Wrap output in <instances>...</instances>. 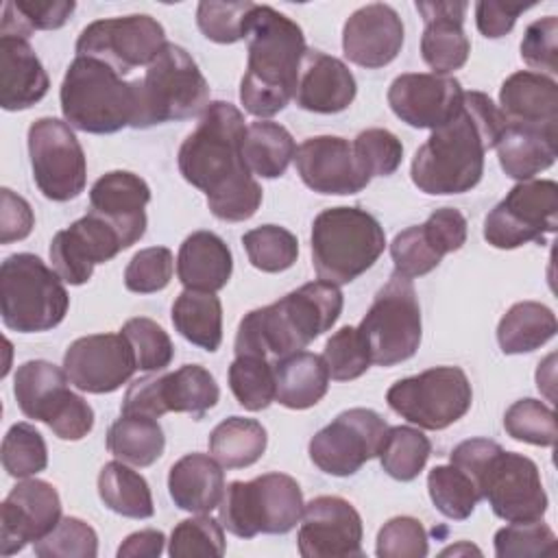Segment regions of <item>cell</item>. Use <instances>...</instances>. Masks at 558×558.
I'll return each mask as SVG.
<instances>
[{
	"mask_svg": "<svg viewBox=\"0 0 558 558\" xmlns=\"http://www.w3.org/2000/svg\"><path fill=\"white\" fill-rule=\"evenodd\" d=\"M403 46V22L384 2H373L353 11L342 28L344 57L366 70H377L397 59Z\"/></svg>",
	"mask_w": 558,
	"mask_h": 558,
	"instance_id": "484cf974",
	"label": "cell"
},
{
	"mask_svg": "<svg viewBox=\"0 0 558 558\" xmlns=\"http://www.w3.org/2000/svg\"><path fill=\"white\" fill-rule=\"evenodd\" d=\"M556 314L538 301L514 303L497 325V342L506 355L541 349L556 336Z\"/></svg>",
	"mask_w": 558,
	"mask_h": 558,
	"instance_id": "d590c367",
	"label": "cell"
},
{
	"mask_svg": "<svg viewBox=\"0 0 558 558\" xmlns=\"http://www.w3.org/2000/svg\"><path fill=\"white\" fill-rule=\"evenodd\" d=\"M63 371L81 392L107 395L126 384L137 364L122 333H92L76 338L65 349Z\"/></svg>",
	"mask_w": 558,
	"mask_h": 558,
	"instance_id": "d6986e66",
	"label": "cell"
},
{
	"mask_svg": "<svg viewBox=\"0 0 558 558\" xmlns=\"http://www.w3.org/2000/svg\"><path fill=\"white\" fill-rule=\"evenodd\" d=\"M296 144L290 131L272 120H257L246 126L242 155L248 170L262 179L281 177L294 159Z\"/></svg>",
	"mask_w": 558,
	"mask_h": 558,
	"instance_id": "74e56055",
	"label": "cell"
},
{
	"mask_svg": "<svg viewBox=\"0 0 558 558\" xmlns=\"http://www.w3.org/2000/svg\"><path fill=\"white\" fill-rule=\"evenodd\" d=\"M303 506V493L294 477L264 473L248 482L235 480L225 486L218 521L238 538L286 534L301 521Z\"/></svg>",
	"mask_w": 558,
	"mask_h": 558,
	"instance_id": "30bf717a",
	"label": "cell"
},
{
	"mask_svg": "<svg viewBox=\"0 0 558 558\" xmlns=\"http://www.w3.org/2000/svg\"><path fill=\"white\" fill-rule=\"evenodd\" d=\"M427 493L436 510L453 521L469 519L482 499L471 475L451 462L438 464L427 473Z\"/></svg>",
	"mask_w": 558,
	"mask_h": 558,
	"instance_id": "7bdbcfd3",
	"label": "cell"
},
{
	"mask_svg": "<svg viewBox=\"0 0 558 558\" xmlns=\"http://www.w3.org/2000/svg\"><path fill=\"white\" fill-rule=\"evenodd\" d=\"M362 517L342 497L320 495L303 506L296 534L303 558H353L362 556Z\"/></svg>",
	"mask_w": 558,
	"mask_h": 558,
	"instance_id": "ffe728a7",
	"label": "cell"
},
{
	"mask_svg": "<svg viewBox=\"0 0 558 558\" xmlns=\"http://www.w3.org/2000/svg\"><path fill=\"white\" fill-rule=\"evenodd\" d=\"M220 399L214 375L201 364H185L174 373L148 375L133 381L122 399V414L159 418L166 412H187L203 418Z\"/></svg>",
	"mask_w": 558,
	"mask_h": 558,
	"instance_id": "2e32d148",
	"label": "cell"
},
{
	"mask_svg": "<svg viewBox=\"0 0 558 558\" xmlns=\"http://www.w3.org/2000/svg\"><path fill=\"white\" fill-rule=\"evenodd\" d=\"M255 2H214L205 0L196 7V24L201 33L216 44H235L244 39L246 15Z\"/></svg>",
	"mask_w": 558,
	"mask_h": 558,
	"instance_id": "11a10c76",
	"label": "cell"
},
{
	"mask_svg": "<svg viewBox=\"0 0 558 558\" xmlns=\"http://www.w3.org/2000/svg\"><path fill=\"white\" fill-rule=\"evenodd\" d=\"M98 495L116 514L129 519H150L155 514L148 482L122 460H111L100 469Z\"/></svg>",
	"mask_w": 558,
	"mask_h": 558,
	"instance_id": "ab89813d",
	"label": "cell"
},
{
	"mask_svg": "<svg viewBox=\"0 0 558 558\" xmlns=\"http://www.w3.org/2000/svg\"><path fill=\"white\" fill-rule=\"evenodd\" d=\"M344 299L338 286L310 281L279 301L251 310L238 325L235 355H259L272 364L303 351L320 333L331 329Z\"/></svg>",
	"mask_w": 558,
	"mask_h": 558,
	"instance_id": "277c9868",
	"label": "cell"
},
{
	"mask_svg": "<svg viewBox=\"0 0 558 558\" xmlns=\"http://www.w3.org/2000/svg\"><path fill=\"white\" fill-rule=\"evenodd\" d=\"M353 150L364 168V172L373 177L392 174L403 159L401 140L386 129H366L353 140Z\"/></svg>",
	"mask_w": 558,
	"mask_h": 558,
	"instance_id": "6f0895ef",
	"label": "cell"
},
{
	"mask_svg": "<svg viewBox=\"0 0 558 558\" xmlns=\"http://www.w3.org/2000/svg\"><path fill=\"white\" fill-rule=\"evenodd\" d=\"M466 2H416V11L423 15L425 28L421 35V57L434 70V74L449 76L460 70L471 52V41L462 28Z\"/></svg>",
	"mask_w": 558,
	"mask_h": 558,
	"instance_id": "83f0119b",
	"label": "cell"
},
{
	"mask_svg": "<svg viewBox=\"0 0 558 558\" xmlns=\"http://www.w3.org/2000/svg\"><path fill=\"white\" fill-rule=\"evenodd\" d=\"M294 166L301 181L318 194H357L371 183L353 142L336 135L307 137L294 153Z\"/></svg>",
	"mask_w": 558,
	"mask_h": 558,
	"instance_id": "cb8c5ba5",
	"label": "cell"
},
{
	"mask_svg": "<svg viewBox=\"0 0 558 558\" xmlns=\"http://www.w3.org/2000/svg\"><path fill=\"white\" fill-rule=\"evenodd\" d=\"M166 447V436L157 418L122 414L107 432V449L118 460L133 466L155 464Z\"/></svg>",
	"mask_w": 558,
	"mask_h": 558,
	"instance_id": "60d3db41",
	"label": "cell"
},
{
	"mask_svg": "<svg viewBox=\"0 0 558 558\" xmlns=\"http://www.w3.org/2000/svg\"><path fill=\"white\" fill-rule=\"evenodd\" d=\"M384 248V227L366 209L329 207L312 222V264L320 281L351 283L379 259Z\"/></svg>",
	"mask_w": 558,
	"mask_h": 558,
	"instance_id": "52a82bcc",
	"label": "cell"
},
{
	"mask_svg": "<svg viewBox=\"0 0 558 558\" xmlns=\"http://www.w3.org/2000/svg\"><path fill=\"white\" fill-rule=\"evenodd\" d=\"M148 201V183L126 170H111L102 174L89 190V211L105 218L122 235L126 248L146 233Z\"/></svg>",
	"mask_w": 558,
	"mask_h": 558,
	"instance_id": "4316f807",
	"label": "cell"
},
{
	"mask_svg": "<svg viewBox=\"0 0 558 558\" xmlns=\"http://www.w3.org/2000/svg\"><path fill=\"white\" fill-rule=\"evenodd\" d=\"M28 157L39 192L57 203L85 190L87 161L72 126L59 118H39L28 126Z\"/></svg>",
	"mask_w": 558,
	"mask_h": 558,
	"instance_id": "9a60e30c",
	"label": "cell"
},
{
	"mask_svg": "<svg viewBox=\"0 0 558 558\" xmlns=\"http://www.w3.org/2000/svg\"><path fill=\"white\" fill-rule=\"evenodd\" d=\"M442 556H449V554H453V556H458V554H482L477 547H473V545H469V543H458V545H451V547H447V549H442L440 551Z\"/></svg>",
	"mask_w": 558,
	"mask_h": 558,
	"instance_id": "e7e4bbea",
	"label": "cell"
},
{
	"mask_svg": "<svg viewBox=\"0 0 558 558\" xmlns=\"http://www.w3.org/2000/svg\"><path fill=\"white\" fill-rule=\"evenodd\" d=\"M268 445L266 429L255 418L229 416L209 434V453L222 469H244L255 464Z\"/></svg>",
	"mask_w": 558,
	"mask_h": 558,
	"instance_id": "f35d334b",
	"label": "cell"
},
{
	"mask_svg": "<svg viewBox=\"0 0 558 558\" xmlns=\"http://www.w3.org/2000/svg\"><path fill=\"white\" fill-rule=\"evenodd\" d=\"M74 9V0H9L2 7L0 35L28 39L33 31L61 28Z\"/></svg>",
	"mask_w": 558,
	"mask_h": 558,
	"instance_id": "ee69618b",
	"label": "cell"
},
{
	"mask_svg": "<svg viewBox=\"0 0 558 558\" xmlns=\"http://www.w3.org/2000/svg\"><path fill=\"white\" fill-rule=\"evenodd\" d=\"M133 83L137 94L133 129L187 120L209 105V85L203 72L192 54L177 44H166L146 65V74Z\"/></svg>",
	"mask_w": 558,
	"mask_h": 558,
	"instance_id": "ba28073f",
	"label": "cell"
},
{
	"mask_svg": "<svg viewBox=\"0 0 558 558\" xmlns=\"http://www.w3.org/2000/svg\"><path fill=\"white\" fill-rule=\"evenodd\" d=\"M0 242L11 244L17 240H24L31 235L35 227V216L31 205L17 196L13 190L2 187L0 190Z\"/></svg>",
	"mask_w": 558,
	"mask_h": 558,
	"instance_id": "94428289",
	"label": "cell"
},
{
	"mask_svg": "<svg viewBox=\"0 0 558 558\" xmlns=\"http://www.w3.org/2000/svg\"><path fill=\"white\" fill-rule=\"evenodd\" d=\"M357 94L353 72L336 57L307 50L301 63L294 100L312 113H340Z\"/></svg>",
	"mask_w": 558,
	"mask_h": 558,
	"instance_id": "f1b7e54d",
	"label": "cell"
},
{
	"mask_svg": "<svg viewBox=\"0 0 558 558\" xmlns=\"http://www.w3.org/2000/svg\"><path fill=\"white\" fill-rule=\"evenodd\" d=\"M532 4H510L497 0H482L475 4V24L477 31L488 39H499L508 35L517 17L527 11Z\"/></svg>",
	"mask_w": 558,
	"mask_h": 558,
	"instance_id": "6125c7cd",
	"label": "cell"
},
{
	"mask_svg": "<svg viewBox=\"0 0 558 558\" xmlns=\"http://www.w3.org/2000/svg\"><path fill=\"white\" fill-rule=\"evenodd\" d=\"M39 558H96L98 534L78 517H61L57 527L33 543Z\"/></svg>",
	"mask_w": 558,
	"mask_h": 558,
	"instance_id": "f907efd6",
	"label": "cell"
},
{
	"mask_svg": "<svg viewBox=\"0 0 558 558\" xmlns=\"http://www.w3.org/2000/svg\"><path fill=\"white\" fill-rule=\"evenodd\" d=\"M122 235L98 214L87 211L68 229L54 233L50 242V262L54 272L70 286L89 281L94 266L113 259L124 251Z\"/></svg>",
	"mask_w": 558,
	"mask_h": 558,
	"instance_id": "7402d4cb",
	"label": "cell"
},
{
	"mask_svg": "<svg viewBox=\"0 0 558 558\" xmlns=\"http://www.w3.org/2000/svg\"><path fill=\"white\" fill-rule=\"evenodd\" d=\"M244 39L248 41V61L240 81V102L259 120L272 118L296 94L307 52L305 35L296 22L277 9L253 4L246 15Z\"/></svg>",
	"mask_w": 558,
	"mask_h": 558,
	"instance_id": "3957f363",
	"label": "cell"
},
{
	"mask_svg": "<svg viewBox=\"0 0 558 558\" xmlns=\"http://www.w3.org/2000/svg\"><path fill=\"white\" fill-rule=\"evenodd\" d=\"M244 135L242 111L231 102L214 100L179 148L181 177L205 192L209 211L225 222L248 220L262 205V187L242 155Z\"/></svg>",
	"mask_w": 558,
	"mask_h": 558,
	"instance_id": "6da1fadb",
	"label": "cell"
},
{
	"mask_svg": "<svg viewBox=\"0 0 558 558\" xmlns=\"http://www.w3.org/2000/svg\"><path fill=\"white\" fill-rule=\"evenodd\" d=\"M229 388L244 410H266L275 401V364L259 355H235L229 366Z\"/></svg>",
	"mask_w": 558,
	"mask_h": 558,
	"instance_id": "f6af8a7d",
	"label": "cell"
},
{
	"mask_svg": "<svg viewBox=\"0 0 558 558\" xmlns=\"http://www.w3.org/2000/svg\"><path fill=\"white\" fill-rule=\"evenodd\" d=\"M466 242V218L456 207H440L423 225L403 229L390 242L395 272L414 279L432 272L447 253Z\"/></svg>",
	"mask_w": 558,
	"mask_h": 558,
	"instance_id": "44dd1931",
	"label": "cell"
},
{
	"mask_svg": "<svg viewBox=\"0 0 558 558\" xmlns=\"http://www.w3.org/2000/svg\"><path fill=\"white\" fill-rule=\"evenodd\" d=\"M48 464L44 436L31 423H15L2 440V466L11 477L37 475Z\"/></svg>",
	"mask_w": 558,
	"mask_h": 558,
	"instance_id": "c3c4849f",
	"label": "cell"
},
{
	"mask_svg": "<svg viewBox=\"0 0 558 558\" xmlns=\"http://www.w3.org/2000/svg\"><path fill=\"white\" fill-rule=\"evenodd\" d=\"M68 384L63 368L46 360H28L15 371L13 395L24 416L46 423L61 440H81L94 427V410Z\"/></svg>",
	"mask_w": 558,
	"mask_h": 558,
	"instance_id": "8fae6325",
	"label": "cell"
},
{
	"mask_svg": "<svg viewBox=\"0 0 558 558\" xmlns=\"http://www.w3.org/2000/svg\"><path fill=\"white\" fill-rule=\"evenodd\" d=\"M61 521V499L57 488L37 477H24L11 488L0 510V554L11 556L28 543L50 534Z\"/></svg>",
	"mask_w": 558,
	"mask_h": 558,
	"instance_id": "603a6c76",
	"label": "cell"
},
{
	"mask_svg": "<svg viewBox=\"0 0 558 558\" xmlns=\"http://www.w3.org/2000/svg\"><path fill=\"white\" fill-rule=\"evenodd\" d=\"M166 44V31L155 17L133 13L87 24L76 39V57L105 61L122 76L148 65Z\"/></svg>",
	"mask_w": 558,
	"mask_h": 558,
	"instance_id": "e0dca14e",
	"label": "cell"
},
{
	"mask_svg": "<svg viewBox=\"0 0 558 558\" xmlns=\"http://www.w3.org/2000/svg\"><path fill=\"white\" fill-rule=\"evenodd\" d=\"M464 89L453 76L410 72L399 74L388 87L392 113L414 129H438L449 122L460 105Z\"/></svg>",
	"mask_w": 558,
	"mask_h": 558,
	"instance_id": "d4e9b609",
	"label": "cell"
},
{
	"mask_svg": "<svg viewBox=\"0 0 558 558\" xmlns=\"http://www.w3.org/2000/svg\"><path fill=\"white\" fill-rule=\"evenodd\" d=\"M386 401L401 418L423 429H445L469 412L473 390L462 368L434 366L395 381Z\"/></svg>",
	"mask_w": 558,
	"mask_h": 558,
	"instance_id": "4fadbf2b",
	"label": "cell"
},
{
	"mask_svg": "<svg viewBox=\"0 0 558 558\" xmlns=\"http://www.w3.org/2000/svg\"><path fill=\"white\" fill-rule=\"evenodd\" d=\"M174 272L172 251L166 246H148L137 251L124 268V286L137 294L163 290Z\"/></svg>",
	"mask_w": 558,
	"mask_h": 558,
	"instance_id": "9f6ffc18",
	"label": "cell"
},
{
	"mask_svg": "<svg viewBox=\"0 0 558 558\" xmlns=\"http://www.w3.org/2000/svg\"><path fill=\"white\" fill-rule=\"evenodd\" d=\"M386 429V421L375 410H344L312 436L310 460L327 475L349 477L377 458Z\"/></svg>",
	"mask_w": 558,
	"mask_h": 558,
	"instance_id": "ac0fdd59",
	"label": "cell"
},
{
	"mask_svg": "<svg viewBox=\"0 0 558 558\" xmlns=\"http://www.w3.org/2000/svg\"><path fill=\"white\" fill-rule=\"evenodd\" d=\"M323 360L329 368L331 379L351 381L362 377L371 366V355L355 327H340L325 344Z\"/></svg>",
	"mask_w": 558,
	"mask_h": 558,
	"instance_id": "db71d44e",
	"label": "cell"
},
{
	"mask_svg": "<svg viewBox=\"0 0 558 558\" xmlns=\"http://www.w3.org/2000/svg\"><path fill=\"white\" fill-rule=\"evenodd\" d=\"M50 78L26 37L0 35V105L4 111H22L39 102Z\"/></svg>",
	"mask_w": 558,
	"mask_h": 558,
	"instance_id": "f546056e",
	"label": "cell"
},
{
	"mask_svg": "<svg viewBox=\"0 0 558 558\" xmlns=\"http://www.w3.org/2000/svg\"><path fill=\"white\" fill-rule=\"evenodd\" d=\"M166 536L159 530H140L129 534L118 547V558H157L163 551Z\"/></svg>",
	"mask_w": 558,
	"mask_h": 558,
	"instance_id": "be15d7a7",
	"label": "cell"
},
{
	"mask_svg": "<svg viewBox=\"0 0 558 558\" xmlns=\"http://www.w3.org/2000/svg\"><path fill=\"white\" fill-rule=\"evenodd\" d=\"M172 325L187 342L214 353L222 342V303L216 292L185 288L172 303Z\"/></svg>",
	"mask_w": 558,
	"mask_h": 558,
	"instance_id": "8d00e7d4",
	"label": "cell"
},
{
	"mask_svg": "<svg viewBox=\"0 0 558 558\" xmlns=\"http://www.w3.org/2000/svg\"><path fill=\"white\" fill-rule=\"evenodd\" d=\"M251 266L262 272L288 270L299 257V242L292 231L279 225H262L242 235Z\"/></svg>",
	"mask_w": 558,
	"mask_h": 558,
	"instance_id": "bcb514c9",
	"label": "cell"
},
{
	"mask_svg": "<svg viewBox=\"0 0 558 558\" xmlns=\"http://www.w3.org/2000/svg\"><path fill=\"white\" fill-rule=\"evenodd\" d=\"M554 551H556V534L541 519L517 521L495 532L497 558H534V556H549Z\"/></svg>",
	"mask_w": 558,
	"mask_h": 558,
	"instance_id": "f5cc1de1",
	"label": "cell"
},
{
	"mask_svg": "<svg viewBox=\"0 0 558 558\" xmlns=\"http://www.w3.org/2000/svg\"><path fill=\"white\" fill-rule=\"evenodd\" d=\"M233 270V257L225 240L211 231L187 235L177 255V277L187 290L218 292Z\"/></svg>",
	"mask_w": 558,
	"mask_h": 558,
	"instance_id": "836d02e7",
	"label": "cell"
},
{
	"mask_svg": "<svg viewBox=\"0 0 558 558\" xmlns=\"http://www.w3.org/2000/svg\"><path fill=\"white\" fill-rule=\"evenodd\" d=\"M329 379L323 355L290 353L275 362V401L290 410H307L327 395Z\"/></svg>",
	"mask_w": 558,
	"mask_h": 558,
	"instance_id": "e575fe53",
	"label": "cell"
},
{
	"mask_svg": "<svg viewBox=\"0 0 558 558\" xmlns=\"http://www.w3.org/2000/svg\"><path fill=\"white\" fill-rule=\"evenodd\" d=\"M355 329L371 355V364L386 368L410 360L423 333L412 279L392 272Z\"/></svg>",
	"mask_w": 558,
	"mask_h": 558,
	"instance_id": "7c38bea8",
	"label": "cell"
},
{
	"mask_svg": "<svg viewBox=\"0 0 558 558\" xmlns=\"http://www.w3.org/2000/svg\"><path fill=\"white\" fill-rule=\"evenodd\" d=\"M558 227V185L551 179L517 183L484 218V240L495 248L545 244Z\"/></svg>",
	"mask_w": 558,
	"mask_h": 558,
	"instance_id": "5bb4252c",
	"label": "cell"
},
{
	"mask_svg": "<svg viewBox=\"0 0 558 558\" xmlns=\"http://www.w3.org/2000/svg\"><path fill=\"white\" fill-rule=\"evenodd\" d=\"M59 100L65 122L94 135L133 126L137 113L135 83L122 81L111 65L92 57H76L68 65Z\"/></svg>",
	"mask_w": 558,
	"mask_h": 558,
	"instance_id": "8992f818",
	"label": "cell"
},
{
	"mask_svg": "<svg viewBox=\"0 0 558 558\" xmlns=\"http://www.w3.org/2000/svg\"><path fill=\"white\" fill-rule=\"evenodd\" d=\"M499 111L510 124L558 126V85L547 74L514 72L499 87Z\"/></svg>",
	"mask_w": 558,
	"mask_h": 558,
	"instance_id": "4dcf8cb0",
	"label": "cell"
},
{
	"mask_svg": "<svg viewBox=\"0 0 558 558\" xmlns=\"http://www.w3.org/2000/svg\"><path fill=\"white\" fill-rule=\"evenodd\" d=\"M521 59L538 74L547 72L554 76L558 72V17L545 15L534 20L521 39Z\"/></svg>",
	"mask_w": 558,
	"mask_h": 558,
	"instance_id": "91938a15",
	"label": "cell"
},
{
	"mask_svg": "<svg viewBox=\"0 0 558 558\" xmlns=\"http://www.w3.org/2000/svg\"><path fill=\"white\" fill-rule=\"evenodd\" d=\"M449 462L471 475L495 517L517 523L547 512V493L534 460L506 451L488 438H469L453 447Z\"/></svg>",
	"mask_w": 558,
	"mask_h": 558,
	"instance_id": "5b68a950",
	"label": "cell"
},
{
	"mask_svg": "<svg viewBox=\"0 0 558 558\" xmlns=\"http://www.w3.org/2000/svg\"><path fill=\"white\" fill-rule=\"evenodd\" d=\"M504 429L510 438L536 447H554L558 427L556 414L538 399H519L504 414Z\"/></svg>",
	"mask_w": 558,
	"mask_h": 558,
	"instance_id": "7dc6e473",
	"label": "cell"
},
{
	"mask_svg": "<svg viewBox=\"0 0 558 558\" xmlns=\"http://www.w3.org/2000/svg\"><path fill=\"white\" fill-rule=\"evenodd\" d=\"M63 279L33 253H13L0 266V314L7 329L39 333L54 329L68 314Z\"/></svg>",
	"mask_w": 558,
	"mask_h": 558,
	"instance_id": "9c48e42d",
	"label": "cell"
},
{
	"mask_svg": "<svg viewBox=\"0 0 558 558\" xmlns=\"http://www.w3.org/2000/svg\"><path fill=\"white\" fill-rule=\"evenodd\" d=\"M168 554L172 558L190 556H222L225 554V527L207 512L183 519L170 534Z\"/></svg>",
	"mask_w": 558,
	"mask_h": 558,
	"instance_id": "816d5d0a",
	"label": "cell"
},
{
	"mask_svg": "<svg viewBox=\"0 0 558 558\" xmlns=\"http://www.w3.org/2000/svg\"><path fill=\"white\" fill-rule=\"evenodd\" d=\"M432 453L429 438L410 425H395L386 429L379 447L381 469L399 482H412L425 469Z\"/></svg>",
	"mask_w": 558,
	"mask_h": 558,
	"instance_id": "b9f144b4",
	"label": "cell"
},
{
	"mask_svg": "<svg viewBox=\"0 0 558 558\" xmlns=\"http://www.w3.org/2000/svg\"><path fill=\"white\" fill-rule=\"evenodd\" d=\"M168 490L177 508L205 514L218 508L225 495V473L214 456L187 453L168 473Z\"/></svg>",
	"mask_w": 558,
	"mask_h": 558,
	"instance_id": "1f68e13d",
	"label": "cell"
},
{
	"mask_svg": "<svg viewBox=\"0 0 558 558\" xmlns=\"http://www.w3.org/2000/svg\"><path fill=\"white\" fill-rule=\"evenodd\" d=\"M120 333L129 340V344L133 349L137 371L157 373V371H163L166 366H170V362L174 357V347H172L170 336L155 320L144 318V316L129 318L122 325Z\"/></svg>",
	"mask_w": 558,
	"mask_h": 558,
	"instance_id": "681fc988",
	"label": "cell"
},
{
	"mask_svg": "<svg viewBox=\"0 0 558 558\" xmlns=\"http://www.w3.org/2000/svg\"><path fill=\"white\" fill-rule=\"evenodd\" d=\"M558 126L506 124L495 144L501 170L514 181H530L556 161Z\"/></svg>",
	"mask_w": 558,
	"mask_h": 558,
	"instance_id": "d6a6232c",
	"label": "cell"
},
{
	"mask_svg": "<svg viewBox=\"0 0 558 558\" xmlns=\"http://www.w3.org/2000/svg\"><path fill=\"white\" fill-rule=\"evenodd\" d=\"M427 551V532L414 517H395L377 532L375 554L379 558H423Z\"/></svg>",
	"mask_w": 558,
	"mask_h": 558,
	"instance_id": "680465c9",
	"label": "cell"
},
{
	"mask_svg": "<svg viewBox=\"0 0 558 558\" xmlns=\"http://www.w3.org/2000/svg\"><path fill=\"white\" fill-rule=\"evenodd\" d=\"M508 120L484 92H464L458 113L434 129L414 153L412 183L432 196L473 190L484 174V155L495 148Z\"/></svg>",
	"mask_w": 558,
	"mask_h": 558,
	"instance_id": "7a4b0ae2",
	"label": "cell"
}]
</instances>
